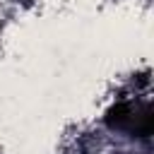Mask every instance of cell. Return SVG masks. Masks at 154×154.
<instances>
[{
    "label": "cell",
    "instance_id": "obj_1",
    "mask_svg": "<svg viewBox=\"0 0 154 154\" xmlns=\"http://www.w3.org/2000/svg\"><path fill=\"white\" fill-rule=\"evenodd\" d=\"M106 125L111 130H125V132L137 135V137H149L152 128H154V116H152V108L147 103L132 106L130 101H118L116 106L108 108Z\"/></svg>",
    "mask_w": 154,
    "mask_h": 154
}]
</instances>
